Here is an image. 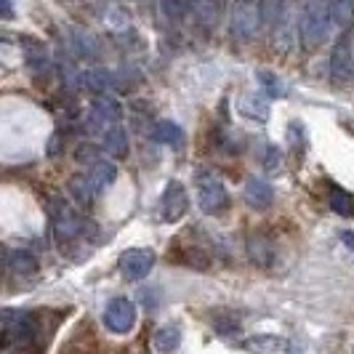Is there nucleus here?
Masks as SVG:
<instances>
[{
  "instance_id": "4468645a",
  "label": "nucleus",
  "mask_w": 354,
  "mask_h": 354,
  "mask_svg": "<svg viewBox=\"0 0 354 354\" xmlns=\"http://www.w3.org/2000/svg\"><path fill=\"white\" fill-rule=\"evenodd\" d=\"M6 269L14 274V277H32L37 274V259L35 253L24 248H14L6 253Z\"/></svg>"
},
{
  "instance_id": "6ab92c4d",
  "label": "nucleus",
  "mask_w": 354,
  "mask_h": 354,
  "mask_svg": "<svg viewBox=\"0 0 354 354\" xmlns=\"http://www.w3.org/2000/svg\"><path fill=\"white\" fill-rule=\"evenodd\" d=\"M248 253H250V259L261 266H269L274 261V248H272V243H269L266 237H261V234H250Z\"/></svg>"
},
{
  "instance_id": "a211bd4d",
  "label": "nucleus",
  "mask_w": 354,
  "mask_h": 354,
  "mask_svg": "<svg viewBox=\"0 0 354 354\" xmlns=\"http://www.w3.org/2000/svg\"><path fill=\"white\" fill-rule=\"evenodd\" d=\"M328 205L336 216L349 218L354 216V195L349 189H341V187H330V195H328Z\"/></svg>"
},
{
  "instance_id": "5701e85b",
  "label": "nucleus",
  "mask_w": 354,
  "mask_h": 354,
  "mask_svg": "<svg viewBox=\"0 0 354 354\" xmlns=\"http://www.w3.org/2000/svg\"><path fill=\"white\" fill-rule=\"evenodd\" d=\"M243 102H245V104L240 106V109H243L248 118H256V120H261V123L269 118V104H266L261 96H245Z\"/></svg>"
},
{
  "instance_id": "1a4fd4ad",
  "label": "nucleus",
  "mask_w": 354,
  "mask_h": 354,
  "mask_svg": "<svg viewBox=\"0 0 354 354\" xmlns=\"http://www.w3.org/2000/svg\"><path fill=\"white\" fill-rule=\"evenodd\" d=\"M187 211H189V195H187L184 184L176 178L168 181L158 200V218L162 224H176L187 216Z\"/></svg>"
},
{
  "instance_id": "0eeeda50",
  "label": "nucleus",
  "mask_w": 354,
  "mask_h": 354,
  "mask_svg": "<svg viewBox=\"0 0 354 354\" xmlns=\"http://www.w3.org/2000/svg\"><path fill=\"white\" fill-rule=\"evenodd\" d=\"M259 27H261V0H234L230 11L232 35L248 43L256 37Z\"/></svg>"
},
{
  "instance_id": "393cba45",
  "label": "nucleus",
  "mask_w": 354,
  "mask_h": 354,
  "mask_svg": "<svg viewBox=\"0 0 354 354\" xmlns=\"http://www.w3.org/2000/svg\"><path fill=\"white\" fill-rule=\"evenodd\" d=\"M277 165H280L277 147H269V149H266V168H269V171H277Z\"/></svg>"
},
{
  "instance_id": "9d476101",
  "label": "nucleus",
  "mask_w": 354,
  "mask_h": 354,
  "mask_svg": "<svg viewBox=\"0 0 354 354\" xmlns=\"http://www.w3.org/2000/svg\"><path fill=\"white\" fill-rule=\"evenodd\" d=\"M136 319H139V309H136V304L131 301V299L118 296V299H112V301L106 304L104 309L106 330H112L118 336H128L136 328Z\"/></svg>"
},
{
  "instance_id": "aec40b11",
  "label": "nucleus",
  "mask_w": 354,
  "mask_h": 354,
  "mask_svg": "<svg viewBox=\"0 0 354 354\" xmlns=\"http://www.w3.org/2000/svg\"><path fill=\"white\" fill-rule=\"evenodd\" d=\"M155 142L160 144H171V147H181L184 144V131H181V125L171 123V120H160L155 125Z\"/></svg>"
},
{
  "instance_id": "20e7f679",
  "label": "nucleus",
  "mask_w": 354,
  "mask_h": 354,
  "mask_svg": "<svg viewBox=\"0 0 354 354\" xmlns=\"http://www.w3.org/2000/svg\"><path fill=\"white\" fill-rule=\"evenodd\" d=\"M330 27H333V8H330V0H304L301 21H299L304 46H306V48L322 46V43L328 40V35H330Z\"/></svg>"
},
{
  "instance_id": "f257e3e1",
  "label": "nucleus",
  "mask_w": 354,
  "mask_h": 354,
  "mask_svg": "<svg viewBox=\"0 0 354 354\" xmlns=\"http://www.w3.org/2000/svg\"><path fill=\"white\" fill-rule=\"evenodd\" d=\"M91 131L99 136L102 149L112 158H123L128 152V139L123 131V109L118 104V99L112 96H99L91 106L88 118Z\"/></svg>"
},
{
  "instance_id": "ddd939ff",
  "label": "nucleus",
  "mask_w": 354,
  "mask_h": 354,
  "mask_svg": "<svg viewBox=\"0 0 354 354\" xmlns=\"http://www.w3.org/2000/svg\"><path fill=\"white\" fill-rule=\"evenodd\" d=\"M243 197H245L248 208H253V211H266L274 203V189H272V184L264 181V178H250L248 184H245Z\"/></svg>"
},
{
  "instance_id": "9b49d317",
  "label": "nucleus",
  "mask_w": 354,
  "mask_h": 354,
  "mask_svg": "<svg viewBox=\"0 0 354 354\" xmlns=\"http://www.w3.org/2000/svg\"><path fill=\"white\" fill-rule=\"evenodd\" d=\"M120 274H123L125 280H131V283H139L144 280L149 272H152V266H155V250L152 248H128L120 253Z\"/></svg>"
},
{
  "instance_id": "423d86ee",
  "label": "nucleus",
  "mask_w": 354,
  "mask_h": 354,
  "mask_svg": "<svg viewBox=\"0 0 354 354\" xmlns=\"http://www.w3.org/2000/svg\"><path fill=\"white\" fill-rule=\"evenodd\" d=\"M197 205L205 216H221L230 208V192L213 171L197 174Z\"/></svg>"
},
{
  "instance_id": "39448f33",
  "label": "nucleus",
  "mask_w": 354,
  "mask_h": 354,
  "mask_svg": "<svg viewBox=\"0 0 354 354\" xmlns=\"http://www.w3.org/2000/svg\"><path fill=\"white\" fill-rule=\"evenodd\" d=\"M115 176H118L115 162L96 160V162H91L86 174H80V176L72 178L70 189L80 205H91V203H93V200H96V197L102 195L106 187L115 181Z\"/></svg>"
},
{
  "instance_id": "f8f14e48",
  "label": "nucleus",
  "mask_w": 354,
  "mask_h": 354,
  "mask_svg": "<svg viewBox=\"0 0 354 354\" xmlns=\"http://www.w3.org/2000/svg\"><path fill=\"white\" fill-rule=\"evenodd\" d=\"M261 24L272 35L288 40V30L293 27L290 0H261Z\"/></svg>"
},
{
  "instance_id": "2eb2a0df",
  "label": "nucleus",
  "mask_w": 354,
  "mask_h": 354,
  "mask_svg": "<svg viewBox=\"0 0 354 354\" xmlns=\"http://www.w3.org/2000/svg\"><path fill=\"white\" fill-rule=\"evenodd\" d=\"M189 3V11L197 17V21L203 27H216L221 11H224V0H187Z\"/></svg>"
},
{
  "instance_id": "dca6fc26",
  "label": "nucleus",
  "mask_w": 354,
  "mask_h": 354,
  "mask_svg": "<svg viewBox=\"0 0 354 354\" xmlns=\"http://www.w3.org/2000/svg\"><path fill=\"white\" fill-rule=\"evenodd\" d=\"M245 349L250 354H285L290 344L280 336H250L245 338Z\"/></svg>"
},
{
  "instance_id": "f3484780",
  "label": "nucleus",
  "mask_w": 354,
  "mask_h": 354,
  "mask_svg": "<svg viewBox=\"0 0 354 354\" xmlns=\"http://www.w3.org/2000/svg\"><path fill=\"white\" fill-rule=\"evenodd\" d=\"M178 346H181V328H178L176 322L162 325L158 333H155V349H158L160 354L176 352Z\"/></svg>"
},
{
  "instance_id": "6e6552de",
  "label": "nucleus",
  "mask_w": 354,
  "mask_h": 354,
  "mask_svg": "<svg viewBox=\"0 0 354 354\" xmlns=\"http://www.w3.org/2000/svg\"><path fill=\"white\" fill-rule=\"evenodd\" d=\"M330 80L336 86L354 83V27L344 30L330 53Z\"/></svg>"
},
{
  "instance_id": "cd10ccee",
  "label": "nucleus",
  "mask_w": 354,
  "mask_h": 354,
  "mask_svg": "<svg viewBox=\"0 0 354 354\" xmlns=\"http://www.w3.org/2000/svg\"><path fill=\"white\" fill-rule=\"evenodd\" d=\"M288 354H304L301 346H296V344H290V349H288Z\"/></svg>"
},
{
  "instance_id": "4be33fe9",
  "label": "nucleus",
  "mask_w": 354,
  "mask_h": 354,
  "mask_svg": "<svg viewBox=\"0 0 354 354\" xmlns=\"http://www.w3.org/2000/svg\"><path fill=\"white\" fill-rule=\"evenodd\" d=\"M256 77L261 80V86H264V91L272 96V99H283V96H288V86H285L277 75H272V72H266V70H259L256 72Z\"/></svg>"
},
{
  "instance_id": "f03ea898",
  "label": "nucleus",
  "mask_w": 354,
  "mask_h": 354,
  "mask_svg": "<svg viewBox=\"0 0 354 354\" xmlns=\"http://www.w3.org/2000/svg\"><path fill=\"white\" fill-rule=\"evenodd\" d=\"M40 317L30 309H3V346L14 354H32L40 346Z\"/></svg>"
},
{
  "instance_id": "b1692460",
  "label": "nucleus",
  "mask_w": 354,
  "mask_h": 354,
  "mask_svg": "<svg viewBox=\"0 0 354 354\" xmlns=\"http://www.w3.org/2000/svg\"><path fill=\"white\" fill-rule=\"evenodd\" d=\"M160 6H162V14L168 19H181L189 11V3L187 0H160Z\"/></svg>"
},
{
  "instance_id": "a878e982",
  "label": "nucleus",
  "mask_w": 354,
  "mask_h": 354,
  "mask_svg": "<svg viewBox=\"0 0 354 354\" xmlns=\"http://www.w3.org/2000/svg\"><path fill=\"white\" fill-rule=\"evenodd\" d=\"M341 243L354 253V230H344L341 232Z\"/></svg>"
},
{
  "instance_id": "412c9836",
  "label": "nucleus",
  "mask_w": 354,
  "mask_h": 354,
  "mask_svg": "<svg viewBox=\"0 0 354 354\" xmlns=\"http://www.w3.org/2000/svg\"><path fill=\"white\" fill-rule=\"evenodd\" d=\"M333 8V24L341 30H352L354 27V0H330Z\"/></svg>"
},
{
  "instance_id": "bb28decb",
  "label": "nucleus",
  "mask_w": 354,
  "mask_h": 354,
  "mask_svg": "<svg viewBox=\"0 0 354 354\" xmlns=\"http://www.w3.org/2000/svg\"><path fill=\"white\" fill-rule=\"evenodd\" d=\"M3 3V17L11 19V0H0Z\"/></svg>"
},
{
  "instance_id": "7ed1b4c3",
  "label": "nucleus",
  "mask_w": 354,
  "mask_h": 354,
  "mask_svg": "<svg viewBox=\"0 0 354 354\" xmlns=\"http://www.w3.org/2000/svg\"><path fill=\"white\" fill-rule=\"evenodd\" d=\"M48 216H51L53 240L62 250H72L75 245H83L86 237L93 234V230H96L86 216L72 211V205L64 203V200H53Z\"/></svg>"
}]
</instances>
